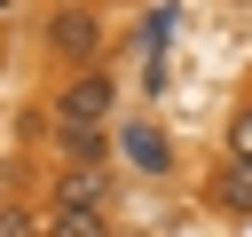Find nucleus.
<instances>
[{"label": "nucleus", "mask_w": 252, "mask_h": 237, "mask_svg": "<svg viewBox=\"0 0 252 237\" xmlns=\"http://www.w3.org/2000/svg\"><path fill=\"white\" fill-rule=\"evenodd\" d=\"M110 111H118V79L102 63H87L79 79H63V95H55V126H110Z\"/></svg>", "instance_id": "1"}, {"label": "nucleus", "mask_w": 252, "mask_h": 237, "mask_svg": "<svg viewBox=\"0 0 252 237\" xmlns=\"http://www.w3.org/2000/svg\"><path fill=\"white\" fill-rule=\"evenodd\" d=\"M110 198V174L102 166H63L55 174V205H102Z\"/></svg>", "instance_id": "3"}, {"label": "nucleus", "mask_w": 252, "mask_h": 237, "mask_svg": "<svg viewBox=\"0 0 252 237\" xmlns=\"http://www.w3.org/2000/svg\"><path fill=\"white\" fill-rule=\"evenodd\" d=\"M47 47H55L63 63H79V71H87V63L102 55V24H94L79 0H55V16H47Z\"/></svg>", "instance_id": "2"}, {"label": "nucleus", "mask_w": 252, "mask_h": 237, "mask_svg": "<svg viewBox=\"0 0 252 237\" xmlns=\"http://www.w3.org/2000/svg\"><path fill=\"white\" fill-rule=\"evenodd\" d=\"M126 158H134L142 174H165V134H150V126H126Z\"/></svg>", "instance_id": "7"}, {"label": "nucleus", "mask_w": 252, "mask_h": 237, "mask_svg": "<svg viewBox=\"0 0 252 237\" xmlns=\"http://www.w3.org/2000/svg\"><path fill=\"white\" fill-rule=\"evenodd\" d=\"M39 237H110V221H102V205H47Z\"/></svg>", "instance_id": "4"}, {"label": "nucleus", "mask_w": 252, "mask_h": 237, "mask_svg": "<svg viewBox=\"0 0 252 237\" xmlns=\"http://www.w3.org/2000/svg\"><path fill=\"white\" fill-rule=\"evenodd\" d=\"M0 24H8V0H0Z\"/></svg>", "instance_id": "10"}, {"label": "nucleus", "mask_w": 252, "mask_h": 237, "mask_svg": "<svg viewBox=\"0 0 252 237\" xmlns=\"http://www.w3.org/2000/svg\"><path fill=\"white\" fill-rule=\"evenodd\" d=\"M0 237H39V221H32L24 205H0Z\"/></svg>", "instance_id": "8"}, {"label": "nucleus", "mask_w": 252, "mask_h": 237, "mask_svg": "<svg viewBox=\"0 0 252 237\" xmlns=\"http://www.w3.org/2000/svg\"><path fill=\"white\" fill-rule=\"evenodd\" d=\"M236 158H244V166H252V111H244V118H236Z\"/></svg>", "instance_id": "9"}, {"label": "nucleus", "mask_w": 252, "mask_h": 237, "mask_svg": "<svg viewBox=\"0 0 252 237\" xmlns=\"http://www.w3.org/2000/svg\"><path fill=\"white\" fill-rule=\"evenodd\" d=\"M55 150H63V166H102L110 134L102 126H55Z\"/></svg>", "instance_id": "5"}, {"label": "nucleus", "mask_w": 252, "mask_h": 237, "mask_svg": "<svg viewBox=\"0 0 252 237\" xmlns=\"http://www.w3.org/2000/svg\"><path fill=\"white\" fill-rule=\"evenodd\" d=\"M213 205H228V213H252V166H244V158L213 174Z\"/></svg>", "instance_id": "6"}]
</instances>
